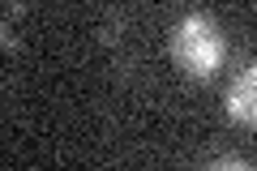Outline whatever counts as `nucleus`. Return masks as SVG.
<instances>
[{"label": "nucleus", "mask_w": 257, "mask_h": 171, "mask_svg": "<svg viewBox=\"0 0 257 171\" xmlns=\"http://www.w3.org/2000/svg\"><path fill=\"white\" fill-rule=\"evenodd\" d=\"M223 30L214 26L210 18L193 13V18H180L172 30V60L180 64L189 77H214V69L223 64Z\"/></svg>", "instance_id": "f257e3e1"}, {"label": "nucleus", "mask_w": 257, "mask_h": 171, "mask_svg": "<svg viewBox=\"0 0 257 171\" xmlns=\"http://www.w3.org/2000/svg\"><path fill=\"white\" fill-rule=\"evenodd\" d=\"M227 116L244 128H257V64L236 73V81L227 86Z\"/></svg>", "instance_id": "f03ea898"}, {"label": "nucleus", "mask_w": 257, "mask_h": 171, "mask_svg": "<svg viewBox=\"0 0 257 171\" xmlns=\"http://www.w3.org/2000/svg\"><path fill=\"white\" fill-rule=\"evenodd\" d=\"M210 167H244V158H214Z\"/></svg>", "instance_id": "7ed1b4c3"}]
</instances>
